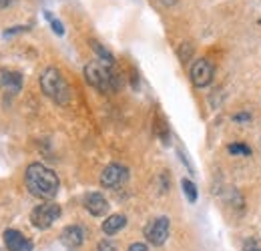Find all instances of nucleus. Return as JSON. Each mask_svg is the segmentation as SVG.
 Masks as SVG:
<instances>
[{"label":"nucleus","instance_id":"f257e3e1","mask_svg":"<svg viewBox=\"0 0 261 251\" xmlns=\"http://www.w3.org/2000/svg\"><path fill=\"white\" fill-rule=\"evenodd\" d=\"M24 183L29 193L38 197V199H55L59 189H61V181L57 177V173L48 167H44L42 163H31L27 167L24 173Z\"/></svg>","mask_w":261,"mask_h":251},{"label":"nucleus","instance_id":"f03ea898","mask_svg":"<svg viewBox=\"0 0 261 251\" xmlns=\"http://www.w3.org/2000/svg\"><path fill=\"white\" fill-rule=\"evenodd\" d=\"M40 89L57 105H68L70 103V87L65 81L63 72L55 66L44 68V72L40 74Z\"/></svg>","mask_w":261,"mask_h":251},{"label":"nucleus","instance_id":"7ed1b4c3","mask_svg":"<svg viewBox=\"0 0 261 251\" xmlns=\"http://www.w3.org/2000/svg\"><path fill=\"white\" fill-rule=\"evenodd\" d=\"M111 66L113 64H107L102 61H93L85 66V79L100 93H115L119 89V79Z\"/></svg>","mask_w":261,"mask_h":251},{"label":"nucleus","instance_id":"20e7f679","mask_svg":"<svg viewBox=\"0 0 261 251\" xmlns=\"http://www.w3.org/2000/svg\"><path fill=\"white\" fill-rule=\"evenodd\" d=\"M59 217H61V205L50 201V203H42L34 207L31 213V223L36 229H48Z\"/></svg>","mask_w":261,"mask_h":251},{"label":"nucleus","instance_id":"39448f33","mask_svg":"<svg viewBox=\"0 0 261 251\" xmlns=\"http://www.w3.org/2000/svg\"><path fill=\"white\" fill-rule=\"evenodd\" d=\"M129 181V169L121 163H109L100 173V185L107 189H119Z\"/></svg>","mask_w":261,"mask_h":251},{"label":"nucleus","instance_id":"423d86ee","mask_svg":"<svg viewBox=\"0 0 261 251\" xmlns=\"http://www.w3.org/2000/svg\"><path fill=\"white\" fill-rule=\"evenodd\" d=\"M213 74H215V66L209 59H197L195 63L191 64V70H189L191 83L197 89H205L207 85H211Z\"/></svg>","mask_w":261,"mask_h":251},{"label":"nucleus","instance_id":"0eeeda50","mask_svg":"<svg viewBox=\"0 0 261 251\" xmlns=\"http://www.w3.org/2000/svg\"><path fill=\"white\" fill-rule=\"evenodd\" d=\"M169 231H171L169 217H157V219H153L145 227V237L153 245H163L167 241V237H169Z\"/></svg>","mask_w":261,"mask_h":251},{"label":"nucleus","instance_id":"6e6552de","mask_svg":"<svg viewBox=\"0 0 261 251\" xmlns=\"http://www.w3.org/2000/svg\"><path fill=\"white\" fill-rule=\"evenodd\" d=\"M109 201L105 199V195L102 193H98V191H93V193H87L85 195V209L91 213V215H95V217H105L107 213H109Z\"/></svg>","mask_w":261,"mask_h":251},{"label":"nucleus","instance_id":"1a4fd4ad","mask_svg":"<svg viewBox=\"0 0 261 251\" xmlns=\"http://www.w3.org/2000/svg\"><path fill=\"white\" fill-rule=\"evenodd\" d=\"M2 237H4V245L8 251H33V241L27 239L16 229H6Z\"/></svg>","mask_w":261,"mask_h":251},{"label":"nucleus","instance_id":"9d476101","mask_svg":"<svg viewBox=\"0 0 261 251\" xmlns=\"http://www.w3.org/2000/svg\"><path fill=\"white\" fill-rule=\"evenodd\" d=\"M85 235H87L85 227H81V225H68V227H65V229H63V233H61V241L65 243L66 247L74 249V247L83 245Z\"/></svg>","mask_w":261,"mask_h":251},{"label":"nucleus","instance_id":"9b49d317","mask_svg":"<svg viewBox=\"0 0 261 251\" xmlns=\"http://www.w3.org/2000/svg\"><path fill=\"white\" fill-rule=\"evenodd\" d=\"M0 85H2L8 93H18V91L22 89V74H20V72H10V70H6V72L0 74Z\"/></svg>","mask_w":261,"mask_h":251},{"label":"nucleus","instance_id":"f8f14e48","mask_svg":"<svg viewBox=\"0 0 261 251\" xmlns=\"http://www.w3.org/2000/svg\"><path fill=\"white\" fill-rule=\"evenodd\" d=\"M127 225V217L125 215H111V217H107V219L102 221V233L105 235H115V233H119L123 227Z\"/></svg>","mask_w":261,"mask_h":251},{"label":"nucleus","instance_id":"ddd939ff","mask_svg":"<svg viewBox=\"0 0 261 251\" xmlns=\"http://www.w3.org/2000/svg\"><path fill=\"white\" fill-rule=\"evenodd\" d=\"M91 46H93V51L97 53V57L100 59V61H102V63H107V64H113V63H115L113 55H111V53H109V51H107L105 46H100L97 40H91Z\"/></svg>","mask_w":261,"mask_h":251},{"label":"nucleus","instance_id":"4468645a","mask_svg":"<svg viewBox=\"0 0 261 251\" xmlns=\"http://www.w3.org/2000/svg\"><path fill=\"white\" fill-rule=\"evenodd\" d=\"M181 187H183V193H185L187 201H189V203H195V201H197V187H195V183H193L191 179H183V181H181Z\"/></svg>","mask_w":261,"mask_h":251},{"label":"nucleus","instance_id":"2eb2a0df","mask_svg":"<svg viewBox=\"0 0 261 251\" xmlns=\"http://www.w3.org/2000/svg\"><path fill=\"white\" fill-rule=\"evenodd\" d=\"M227 151L231 155H239V157H249L251 155V149L243 143H231V145H227Z\"/></svg>","mask_w":261,"mask_h":251},{"label":"nucleus","instance_id":"dca6fc26","mask_svg":"<svg viewBox=\"0 0 261 251\" xmlns=\"http://www.w3.org/2000/svg\"><path fill=\"white\" fill-rule=\"evenodd\" d=\"M155 131H157V135L161 137V141L163 143H169V129H167V123L163 121V117L159 115L157 117V121H155Z\"/></svg>","mask_w":261,"mask_h":251},{"label":"nucleus","instance_id":"f3484780","mask_svg":"<svg viewBox=\"0 0 261 251\" xmlns=\"http://www.w3.org/2000/svg\"><path fill=\"white\" fill-rule=\"evenodd\" d=\"M191 55H193V46H191V42H183V46L179 48V59H181L183 63H187Z\"/></svg>","mask_w":261,"mask_h":251},{"label":"nucleus","instance_id":"a211bd4d","mask_svg":"<svg viewBox=\"0 0 261 251\" xmlns=\"http://www.w3.org/2000/svg\"><path fill=\"white\" fill-rule=\"evenodd\" d=\"M44 16H46V18L50 20V27H53V31H55V34H59V36H63V34H65V27H63V22H61L59 18H53V16H50L48 12H46Z\"/></svg>","mask_w":261,"mask_h":251},{"label":"nucleus","instance_id":"6ab92c4d","mask_svg":"<svg viewBox=\"0 0 261 251\" xmlns=\"http://www.w3.org/2000/svg\"><path fill=\"white\" fill-rule=\"evenodd\" d=\"M97 251H119V247L113 243V241H109V239H102L100 243L97 245Z\"/></svg>","mask_w":261,"mask_h":251},{"label":"nucleus","instance_id":"aec40b11","mask_svg":"<svg viewBox=\"0 0 261 251\" xmlns=\"http://www.w3.org/2000/svg\"><path fill=\"white\" fill-rule=\"evenodd\" d=\"M233 121L235 123H251V113H237V115H233Z\"/></svg>","mask_w":261,"mask_h":251},{"label":"nucleus","instance_id":"412c9836","mask_svg":"<svg viewBox=\"0 0 261 251\" xmlns=\"http://www.w3.org/2000/svg\"><path fill=\"white\" fill-rule=\"evenodd\" d=\"M27 31H29V27H20V24H18V27H14V29L4 31L2 32V36H4V38H8V36H12V34H18V32H27Z\"/></svg>","mask_w":261,"mask_h":251},{"label":"nucleus","instance_id":"4be33fe9","mask_svg":"<svg viewBox=\"0 0 261 251\" xmlns=\"http://www.w3.org/2000/svg\"><path fill=\"white\" fill-rule=\"evenodd\" d=\"M127 251H149V247H147L145 243H139V241H137V243H130Z\"/></svg>","mask_w":261,"mask_h":251},{"label":"nucleus","instance_id":"5701e85b","mask_svg":"<svg viewBox=\"0 0 261 251\" xmlns=\"http://www.w3.org/2000/svg\"><path fill=\"white\" fill-rule=\"evenodd\" d=\"M243 251H261V249L257 247V243H255V241H247V243H245V249Z\"/></svg>","mask_w":261,"mask_h":251},{"label":"nucleus","instance_id":"b1692460","mask_svg":"<svg viewBox=\"0 0 261 251\" xmlns=\"http://www.w3.org/2000/svg\"><path fill=\"white\" fill-rule=\"evenodd\" d=\"M14 0H0V10H4V8H8L10 4H12Z\"/></svg>","mask_w":261,"mask_h":251},{"label":"nucleus","instance_id":"393cba45","mask_svg":"<svg viewBox=\"0 0 261 251\" xmlns=\"http://www.w3.org/2000/svg\"><path fill=\"white\" fill-rule=\"evenodd\" d=\"M161 4H165V6H173V4H177V0H159Z\"/></svg>","mask_w":261,"mask_h":251}]
</instances>
